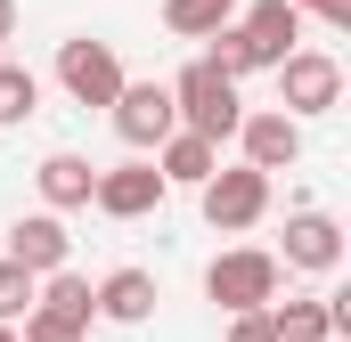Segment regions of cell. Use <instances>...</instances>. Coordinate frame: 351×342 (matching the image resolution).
Returning <instances> with one entry per match:
<instances>
[{
    "label": "cell",
    "instance_id": "obj_7",
    "mask_svg": "<svg viewBox=\"0 0 351 342\" xmlns=\"http://www.w3.org/2000/svg\"><path fill=\"white\" fill-rule=\"evenodd\" d=\"M196 196H204V220H213L221 237L254 228V220L269 212V179H262V171H245V163H237V171H213V179H204Z\"/></svg>",
    "mask_w": 351,
    "mask_h": 342
},
{
    "label": "cell",
    "instance_id": "obj_13",
    "mask_svg": "<svg viewBox=\"0 0 351 342\" xmlns=\"http://www.w3.org/2000/svg\"><path fill=\"white\" fill-rule=\"evenodd\" d=\"M90 302H98V318H106V326H147L164 293H156V277H147V269H114L106 285H90Z\"/></svg>",
    "mask_w": 351,
    "mask_h": 342
},
{
    "label": "cell",
    "instance_id": "obj_4",
    "mask_svg": "<svg viewBox=\"0 0 351 342\" xmlns=\"http://www.w3.org/2000/svg\"><path fill=\"white\" fill-rule=\"evenodd\" d=\"M335 106H343V66H335L327 49H294V57L278 66V114H286V122L335 114Z\"/></svg>",
    "mask_w": 351,
    "mask_h": 342
},
{
    "label": "cell",
    "instance_id": "obj_3",
    "mask_svg": "<svg viewBox=\"0 0 351 342\" xmlns=\"http://www.w3.org/2000/svg\"><path fill=\"white\" fill-rule=\"evenodd\" d=\"M204 293H213L229 318L269 310V302H278V253H262V245H237V253H221L213 269H204Z\"/></svg>",
    "mask_w": 351,
    "mask_h": 342
},
{
    "label": "cell",
    "instance_id": "obj_12",
    "mask_svg": "<svg viewBox=\"0 0 351 342\" xmlns=\"http://www.w3.org/2000/svg\"><path fill=\"white\" fill-rule=\"evenodd\" d=\"M33 318H41V326H58V334H82L90 318H98V302H90V277H74V269L41 277V285H33Z\"/></svg>",
    "mask_w": 351,
    "mask_h": 342
},
{
    "label": "cell",
    "instance_id": "obj_24",
    "mask_svg": "<svg viewBox=\"0 0 351 342\" xmlns=\"http://www.w3.org/2000/svg\"><path fill=\"white\" fill-rule=\"evenodd\" d=\"M0 342H16V326H0Z\"/></svg>",
    "mask_w": 351,
    "mask_h": 342
},
{
    "label": "cell",
    "instance_id": "obj_18",
    "mask_svg": "<svg viewBox=\"0 0 351 342\" xmlns=\"http://www.w3.org/2000/svg\"><path fill=\"white\" fill-rule=\"evenodd\" d=\"M33 106H41V82L0 57V122H33Z\"/></svg>",
    "mask_w": 351,
    "mask_h": 342
},
{
    "label": "cell",
    "instance_id": "obj_15",
    "mask_svg": "<svg viewBox=\"0 0 351 342\" xmlns=\"http://www.w3.org/2000/svg\"><path fill=\"white\" fill-rule=\"evenodd\" d=\"M33 179H41V204H49V212H82L90 187H98V171H90L82 155H66V147H58V155H41Z\"/></svg>",
    "mask_w": 351,
    "mask_h": 342
},
{
    "label": "cell",
    "instance_id": "obj_6",
    "mask_svg": "<svg viewBox=\"0 0 351 342\" xmlns=\"http://www.w3.org/2000/svg\"><path fill=\"white\" fill-rule=\"evenodd\" d=\"M58 82H66V98H74V106H114V98H123V57H114V49H106V41H66V49H58Z\"/></svg>",
    "mask_w": 351,
    "mask_h": 342
},
{
    "label": "cell",
    "instance_id": "obj_19",
    "mask_svg": "<svg viewBox=\"0 0 351 342\" xmlns=\"http://www.w3.org/2000/svg\"><path fill=\"white\" fill-rule=\"evenodd\" d=\"M33 285H41V277H25L16 261H0V326H8V318H33Z\"/></svg>",
    "mask_w": 351,
    "mask_h": 342
},
{
    "label": "cell",
    "instance_id": "obj_21",
    "mask_svg": "<svg viewBox=\"0 0 351 342\" xmlns=\"http://www.w3.org/2000/svg\"><path fill=\"white\" fill-rule=\"evenodd\" d=\"M294 16H327V25H351V0H286Z\"/></svg>",
    "mask_w": 351,
    "mask_h": 342
},
{
    "label": "cell",
    "instance_id": "obj_23",
    "mask_svg": "<svg viewBox=\"0 0 351 342\" xmlns=\"http://www.w3.org/2000/svg\"><path fill=\"white\" fill-rule=\"evenodd\" d=\"M8 33H16V0H0V41H8Z\"/></svg>",
    "mask_w": 351,
    "mask_h": 342
},
{
    "label": "cell",
    "instance_id": "obj_14",
    "mask_svg": "<svg viewBox=\"0 0 351 342\" xmlns=\"http://www.w3.org/2000/svg\"><path fill=\"white\" fill-rule=\"evenodd\" d=\"M156 171H164V187H204V179L221 171V147L196 139V131H172V139L156 147Z\"/></svg>",
    "mask_w": 351,
    "mask_h": 342
},
{
    "label": "cell",
    "instance_id": "obj_20",
    "mask_svg": "<svg viewBox=\"0 0 351 342\" xmlns=\"http://www.w3.org/2000/svg\"><path fill=\"white\" fill-rule=\"evenodd\" d=\"M229 342H278L269 310H245V318H229Z\"/></svg>",
    "mask_w": 351,
    "mask_h": 342
},
{
    "label": "cell",
    "instance_id": "obj_9",
    "mask_svg": "<svg viewBox=\"0 0 351 342\" xmlns=\"http://www.w3.org/2000/svg\"><path fill=\"white\" fill-rule=\"evenodd\" d=\"M237 147H245V171H294L302 163V122H286L278 106H262V114H245L237 122Z\"/></svg>",
    "mask_w": 351,
    "mask_h": 342
},
{
    "label": "cell",
    "instance_id": "obj_16",
    "mask_svg": "<svg viewBox=\"0 0 351 342\" xmlns=\"http://www.w3.org/2000/svg\"><path fill=\"white\" fill-rule=\"evenodd\" d=\"M269 326L278 342H335V310L327 293H302V302H269Z\"/></svg>",
    "mask_w": 351,
    "mask_h": 342
},
{
    "label": "cell",
    "instance_id": "obj_17",
    "mask_svg": "<svg viewBox=\"0 0 351 342\" xmlns=\"http://www.w3.org/2000/svg\"><path fill=\"white\" fill-rule=\"evenodd\" d=\"M164 25L180 41H213L221 25H237V0H164Z\"/></svg>",
    "mask_w": 351,
    "mask_h": 342
},
{
    "label": "cell",
    "instance_id": "obj_1",
    "mask_svg": "<svg viewBox=\"0 0 351 342\" xmlns=\"http://www.w3.org/2000/svg\"><path fill=\"white\" fill-rule=\"evenodd\" d=\"M294 49H302V16H294L286 0H254L237 25L213 33V66H221L229 82H245V74H278Z\"/></svg>",
    "mask_w": 351,
    "mask_h": 342
},
{
    "label": "cell",
    "instance_id": "obj_10",
    "mask_svg": "<svg viewBox=\"0 0 351 342\" xmlns=\"http://www.w3.org/2000/svg\"><path fill=\"white\" fill-rule=\"evenodd\" d=\"M66 253H74L66 220H58V212H25V220L8 228V253H0V261H16L25 277H58V269H66Z\"/></svg>",
    "mask_w": 351,
    "mask_h": 342
},
{
    "label": "cell",
    "instance_id": "obj_11",
    "mask_svg": "<svg viewBox=\"0 0 351 342\" xmlns=\"http://www.w3.org/2000/svg\"><path fill=\"white\" fill-rule=\"evenodd\" d=\"M286 269H311V277H327V269H343V228L327 220V212H294L286 220Z\"/></svg>",
    "mask_w": 351,
    "mask_h": 342
},
{
    "label": "cell",
    "instance_id": "obj_8",
    "mask_svg": "<svg viewBox=\"0 0 351 342\" xmlns=\"http://www.w3.org/2000/svg\"><path fill=\"white\" fill-rule=\"evenodd\" d=\"M164 196H172V187H164V171L147 163V155H139V163L98 171V187H90V204H98L106 220H147V212H156Z\"/></svg>",
    "mask_w": 351,
    "mask_h": 342
},
{
    "label": "cell",
    "instance_id": "obj_2",
    "mask_svg": "<svg viewBox=\"0 0 351 342\" xmlns=\"http://www.w3.org/2000/svg\"><path fill=\"white\" fill-rule=\"evenodd\" d=\"M172 114H180V131H196V139H237V122H245V98H237V82L213 66V57H196L188 74L172 82Z\"/></svg>",
    "mask_w": 351,
    "mask_h": 342
},
{
    "label": "cell",
    "instance_id": "obj_5",
    "mask_svg": "<svg viewBox=\"0 0 351 342\" xmlns=\"http://www.w3.org/2000/svg\"><path fill=\"white\" fill-rule=\"evenodd\" d=\"M106 114H114V131H123V147H131V155L164 147V139L180 131V114H172V82H123V98H114Z\"/></svg>",
    "mask_w": 351,
    "mask_h": 342
},
{
    "label": "cell",
    "instance_id": "obj_22",
    "mask_svg": "<svg viewBox=\"0 0 351 342\" xmlns=\"http://www.w3.org/2000/svg\"><path fill=\"white\" fill-rule=\"evenodd\" d=\"M16 342H82V334H58V326H41V318H25V334Z\"/></svg>",
    "mask_w": 351,
    "mask_h": 342
}]
</instances>
